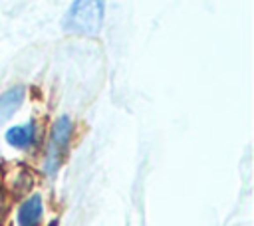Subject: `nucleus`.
Masks as SVG:
<instances>
[{"instance_id": "nucleus-1", "label": "nucleus", "mask_w": 254, "mask_h": 226, "mask_svg": "<svg viewBox=\"0 0 254 226\" xmlns=\"http://www.w3.org/2000/svg\"><path fill=\"white\" fill-rule=\"evenodd\" d=\"M103 24V2L99 0H79L73 2L62 18V28L69 34L93 36Z\"/></svg>"}, {"instance_id": "nucleus-2", "label": "nucleus", "mask_w": 254, "mask_h": 226, "mask_svg": "<svg viewBox=\"0 0 254 226\" xmlns=\"http://www.w3.org/2000/svg\"><path fill=\"white\" fill-rule=\"evenodd\" d=\"M71 131H73V123L67 115H62L56 119V123L52 125L48 143H46V155H44V163H42V170L48 176H54L65 157L69 139H71Z\"/></svg>"}, {"instance_id": "nucleus-3", "label": "nucleus", "mask_w": 254, "mask_h": 226, "mask_svg": "<svg viewBox=\"0 0 254 226\" xmlns=\"http://www.w3.org/2000/svg\"><path fill=\"white\" fill-rule=\"evenodd\" d=\"M44 218V200L40 194L28 196L16 212V226H40Z\"/></svg>"}, {"instance_id": "nucleus-4", "label": "nucleus", "mask_w": 254, "mask_h": 226, "mask_svg": "<svg viewBox=\"0 0 254 226\" xmlns=\"http://www.w3.org/2000/svg\"><path fill=\"white\" fill-rule=\"evenodd\" d=\"M4 137H6V143L10 147H14V149H26L36 139V125H34V121H28L24 125H14V127H10L6 131Z\"/></svg>"}, {"instance_id": "nucleus-5", "label": "nucleus", "mask_w": 254, "mask_h": 226, "mask_svg": "<svg viewBox=\"0 0 254 226\" xmlns=\"http://www.w3.org/2000/svg\"><path fill=\"white\" fill-rule=\"evenodd\" d=\"M24 95H26V89L22 85H14V87L6 89L0 95V123L8 121L20 109V105L24 101Z\"/></svg>"}, {"instance_id": "nucleus-6", "label": "nucleus", "mask_w": 254, "mask_h": 226, "mask_svg": "<svg viewBox=\"0 0 254 226\" xmlns=\"http://www.w3.org/2000/svg\"><path fill=\"white\" fill-rule=\"evenodd\" d=\"M2 208H4V194H2V190H0V212H2Z\"/></svg>"}]
</instances>
